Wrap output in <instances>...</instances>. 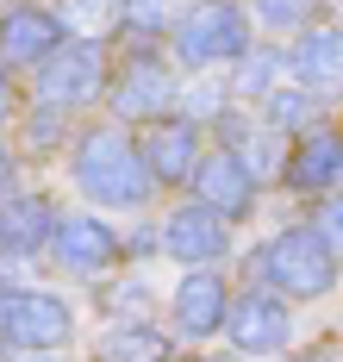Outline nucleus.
Masks as SVG:
<instances>
[{
  "mask_svg": "<svg viewBox=\"0 0 343 362\" xmlns=\"http://www.w3.org/2000/svg\"><path fill=\"white\" fill-rule=\"evenodd\" d=\"M69 306L56 293H38V288H19V293H0V337L19 344V350H56L69 344Z\"/></svg>",
  "mask_w": 343,
  "mask_h": 362,
  "instance_id": "obj_5",
  "label": "nucleus"
},
{
  "mask_svg": "<svg viewBox=\"0 0 343 362\" xmlns=\"http://www.w3.org/2000/svg\"><path fill=\"white\" fill-rule=\"evenodd\" d=\"M13 119V81H6V69H0V125Z\"/></svg>",
  "mask_w": 343,
  "mask_h": 362,
  "instance_id": "obj_23",
  "label": "nucleus"
},
{
  "mask_svg": "<svg viewBox=\"0 0 343 362\" xmlns=\"http://www.w3.org/2000/svg\"><path fill=\"white\" fill-rule=\"evenodd\" d=\"M331 6H337V13H343V0H331Z\"/></svg>",
  "mask_w": 343,
  "mask_h": 362,
  "instance_id": "obj_26",
  "label": "nucleus"
},
{
  "mask_svg": "<svg viewBox=\"0 0 343 362\" xmlns=\"http://www.w3.org/2000/svg\"><path fill=\"white\" fill-rule=\"evenodd\" d=\"M256 269H263V281L275 293L318 300V293H331V281H337V250L318 238V225H294V231H281V238L263 244Z\"/></svg>",
  "mask_w": 343,
  "mask_h": 362,
  "instance_id": "obj_2",
  "label": "nucleus"
},
{
  "mask_svg": "<svg viewBox=\"0 0 343 362\" xmlns=\"http://www.w3.org/2000/svg\"><path fill=\"white\" fill-rule=\"evenodd\" d=\"M100 88H107V63H100V44H94V37L63 44L56 57L38 63V107L44 112L88 107V100H100Z\"/></svg>",
  "mask_w": 343,
  "mask_h": 362,
  "instance_id": "obj_4",
  "label": "nucleus"
},
{
  "mask_svg": "<svg viewBox=\"0 0 343 362\" xmlns=\"http://www.w3.org/2000/svg\"><path fill=\"white\" fill-rule=\"evenodd\" d=\"M50 250H56V262L69 275H100V269H113L119 256H125V244H119L100 218H63L50 231Z\"/></svg>",
  "mask_w": 343,
  "mask_h": 362,
  "instance_id": "obj_8",
  "label": "nucleus"
},
{
  "mask_svg": "<svg viewBox=\"0 0 343 362\" xmlns=\"http://www.w3.org/2000/svg\"><path fill=\"white\" fill-rule=\"evenodd\" d=\"M100 362H169V350H162L156 331L131 325V331H107L100 337Z\"/></svg>",
  "mask_w": 343,
  "mask_h": 362,
  "instance_id": "obj_17",
  "label": "nucleus"
},
{
  "mask_svg": "<svg viewBox=\"0 0 343 362\" xmlns=\"http://www.w3.org/2000/svg\"><path fill=\"white\" fill-rule=\"evenodd\" d=\"M231 319V293H225V281L219 275H188L181 288H175V325L188 331V337H212V331Z\"/></svg>",
  "mask_w": 343,
  "mask_h": 362,
  "instance_id": "obj_13",
  "label": "nucleus"
},
{
  "mask_svg": "<svg viewBox=\"0 0 343 362\" xmlns=\"http://www.w3.org/2000/svg\"><path fill=\"white\" fill-rule=\"evenodd\" d=\"M50 231H56V225H50V206H44V200H6V206H0V250L25 256V250H38Z\"/></svg>",
  "mask_w": 343,
  "mask_h": 362,
  "instance_id": "obj_16",
  "label": "nucleus"
},
{
  "mask_svg": "<svg viewBox=\"0 0 343 362\" xmlns=\"http://www.w3.org/2000/svg\"><path fill=\"white\" fill-rule=\"evenodd\" d=\"M312 119H318V100H306L294 88H287V94H268V125H275V132H306Z\"/></svg>",
  "mask_w": 343,
  "mask_h": 362,
  "instance_id": "obj_19",
  "label": "nucleus"
},
{
  "mask_svg": "<svg viewBox=\"0 0 343 362\" xmlns=\"http://www.w3.org/2000/svg\"><path fill=\"white\" fill-rule=\"evenodd\" d=\"M144 163H150V175L156 181H181V175H193L200 169V138H193V125L188 119H150V132H144Z\"/></svg>",
  "mask_w": 343,
  "mask_h": 362,
  "instance_id": "obj_11",
  "label": "nucleus"
},
{
  "mask_svg": "<svg viewBox=\"0 0 343 362\" xmlns=\"http://www.w3.org/2000/svg\"><path fill=\"white\" fill-rule=\"evenodd\" d=\"M6 181H13V163H6V150H0V194H6Z\"/></svg>",
  "mask_w": 343,
  "mask_h": 362,
  "instance_id": "obj_24",
  "label": "nucleus"
},
{
  "mask_svg": "<svg viewBox=\"0 0 343 362\" xmlns=\"http://www.w3.org/2000/svg\"><path fill=\"white\" fill-rule=\"evenodd\" d=\"M287 63L306 88H337L343 81V32L337 25H318V32H300V44L287 50Z\"/></svg>",
  "mask_w": 343,
  "mask_h": 362,
  "instance_id": "obj_15",
  "label": "nucleus"
},
{
  "mask_svg": "<svg viewBox=\"0 0 343 362\" xmlns=\"http://www.w3.org/2000/svg\"><path fill=\"white\" fill-rule=\"evenodd\" d=\"M312 6H318V0H256V19L275 25V32H294V25H306Z\"/></svg>",
  "mask_w": 343,
  "mask_h": 362,
  "instance_id": "obj_21",
  "label": "nucleus"
},
{
  "mask_svg": "<svg viewBox=\"0 0 343 362\" xmlns=\"http://www.w3.org/2000/svg\"><path fill=\"white\" fill-rule=\"evenodd\" d=\"M287 181L306 194H331L343 181V138L337 132H312L294 156H287Z\"/></svg>",
  "mask_w": 343,
  "mask_h": 362,
  "instance_id": "obj_14",
  "label": "nucleus"
},
{
  "mask_svg": "<svg viewBox=\"0 0 343 362\" xmlns=\"http://www.w3.org/2000/svg\"><path fill=\"white\" fill-rule=\"evenodd\" d=\"M318 238H325L331 250H343V194H337V200H325V213H318Z\"/></svg>",
  "mask_w": 343,
  "mask_h": 362,
  "instance_id": "obj_22",
  "label": "nucleus"
},
{
  "mask_svg": "<svg viewBox=\"0 0 343 362\" xmlns=\"http://www.w3.org/2000/svg\"><path fill=\"white\" fill-rule=\"evenodd\" d=\"M38 362H44V356H38Z\"/></svg>",
  "mask_w": 343,
  "mask_h": 362,
  "instance_id": "obj_27",
  "label": "nucleus"
},
{
  "mask_svg": "<svg viewBox=\"0 0 343 362\" xmlns=\"http://www.w3.org/2000/svg\"><path fill=\"white\" fill-rule=\"evenodd\" d=\"M300 362H343V356H331V350H312V356H300Z\"/></svg>",
  "mask_w": 343,
  "mask_h": 362,
  "instance_id": "obj_25",
  "label": "nucleus"
},
{
  "mask_svg": "<svg viewBox=\"0 0 343 362\" xmlns=\"http://www.w3.org/2000/svg\"><path fill=\"white\" fill-rule=\"evenodd\" d=\"M250 50V25L237 0H200L188 19L175 25V57L188 69H212V63H237Z\"/></svg>",
  "mask_w": 343,
  "mask_h": 362,
  "instance_id": "obj_3",
  "label": "nucleus"
},
{
  "mask_svg": "<svg viewBox=\"0 0 343 362\" xmlns=\"http://www.w3.org/2000/svg\"><path fill=\"white\" fill-rule=\"evenodd\" d=\"M225 325H231V344H237L243 356H268V350H281V344H287V300H281L275 288L237 293Z\"/></svg>",
  "mask_w": 343,
  "mask_h": 362,
  "instance_id": "obj_7",
  "label": "nucleus"
},
{
  "mask_svg": "<svg viewBox=\"0 0 343 362\" xmlns=\"http://www.w3.org/2000/svg\"><path fill=\"white\" fill-rule=\"evenodd\" d=\"M125 19H131L138 32H162L169 19L181 25V0H125Z\"/></svg>",
  "mask_w": 343,
  "mask_h": 362,
  "instance_id": "obj_20",
  "label": "nucleus"
},
{
  "mask_svg": "<svg viewBox=\"0 0 343 362\" xmlns=\"http://www.w3.org/2000/svg\"><path fill=\"white\" fill-rule=\"evenodd\" d=\"M56 50H63L56 13H44V6H13V13L0 19V57H6V63L38 69L44 57H56Z\"/></svg>",
  "mask_w": 343,
  "mask_h": 362,
  "instance_id": "obj_10",
  "label": "nucleus"
},
{
  "mask_svg": "<svg viewBox=\"0 0 343 362\" xmlns=\"http://www.w3.org/2000/svg\"><path fill=\"white\" fill-rule=\"evenodd\" d=\"M162 244L175 262H212V256H225V218L212 206H181L162 225Z\"/></svg>",
  "mask_w": 343,
  "mask_h": 362,
  "instance_id": "obj_12",
  "label": "nucleus"
},
{
  "mask_svg": "<svg viewBox=\"0 0 343 362\" xmlns=\"http://www.w3.org/2000/svg\"><path fill=\"white\" fill-rule=\"evenodd\" d=\"M225 138H231V144H243L237 156L250 163V175H256V169H275V163H281V150H275V138H263V132H250L243 119H225Z\"/></svg>",
  "mask_w": 343,
  "mask_h": 362,
  "instance_id": "obj_18",
  "label": "nucleus"
},
{
  "mask_svg": "<svg viewBox=\"0 0 343 362\" xmlns=\"http://www.w3.org/2000/svg\"><path fill=\"white\" fill-rule=\"evenodd\" d=\"M169 100H175V81H169V69L156 63V57H131L125 63V75H119L113 88V112L119 119H169Z\"/></svg>",
  "mask_w": 343,
  "mask_h": 362,
  "instance_id": "obj_9",
  "label": "nucleus"
},
{
  "mask_svg": "<svg viewBox=\"0 0 343 362\" xmlns=\"http://www.w3.org/2000/svg\"><path fill=\"white\" fill-rule=\"evenodd\" d=\"M150 163L144 150L119 132H88L76 144V187L88 200H107V206H144L150 200Z\"/></svg>",
  "mask_w": 343,
  "mask_h": 362,
  "instance_id": "obj_1",
  "label": "nucleus"
},
{
  "mask_svg": "<svg viewBox=\"0 0 343 362\" xmlns=\"http://www.w3.org/2000/svg\"><path fill=\"white\" fill-rule=\"evenodd\" d=\"M193 194H200V206H212L219 218H243L256 206V175H250V163L237 150H212L193 169Z\"/></svg>",
  "mask_w": 343,
  "mask_h": 362,
  "instance_id": "obj_6",
  "label": "nucleus"
}]
</instances>
